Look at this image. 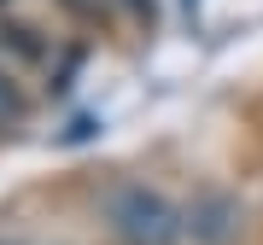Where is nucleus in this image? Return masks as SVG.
I'll list each match as a JSON object with an SVG mask.
<instances>
[{"mask_svg":"<svg viewBox=\"0 0 263 245\" xmlns=\"http://www.w3.org/2000/svg\"><path fill=\"white\" fill-rule=\"evenodd\" d=\"M24 117H29V88L18 82L12 65H0V134L24 129Z\"/></svg>","mask_w":263,"mask_h":245,"instance_id":"obj_3","label":"nucleus"},{"mask_svg":"<svg viewBox=\"0 0 263 245\" xmlns=\"http://www.w3.org/2000/svg\"><path fill=\"white\" fill-rule=\"evenodd\" d=\"M0 245H24V239H0Z\"/></svg>","mask_w":263,"mask_h":245,"instance_id":"obj_5","label":"nucleus"},{"mask_svg":"<svg viewBox=\"0 0 263 245\" xmlns=\"http://www.w3.org/2000/svg\"><path fill=\"white\" fill-rule=\"evenodd\" d=\"M105 222H111L117 245H181L187 239V222H181V205L146 181H123L105 198Z\"/></svg>","mask_w":263,"mask_h":245,"instance_id":"obj_1","label":"nucleus"},{"mask_svg":"<svg viewBox=\"0 0 263 245\" xmlns=\"http://www.w3.org/2000/svg\"><path fill=\"white\" fill-rule=\"evenodd\" d=\"M6 6H18V0H0V12H6Z\"/></svg>","mask_w":263,"mask_h":245,"instance_id":"obj_4","label":"nucleus"},{"mask_svg":"<svg viewBox=\"0 0 263 245\" xmlns=\"http://www.w3.org/2000/svg\"><path fill=\"white\" fill-rule=\"evenodd\" d=\"M193 6H199V0H187V12H193Z\"/></svg>","mask_w":263,"mask_h":245,"instance_id":"obj_6","label":"nucleus"},{"mask_svg":"<svg viewBox=\"0 0 263 245\" xmlns=\"http://www.w3.org/2000/svg\"><path fill=\"white\" fill-rule=\"evenodd\" d=\"M181 222H187V239L193 245H240L246 205L228 187H199L187 205H181Z\"/></svg>","mask_w":263,"mask_h":245,"instance_id":"obj_2","label":"nucleus"}]
</instances>
